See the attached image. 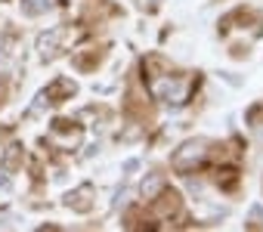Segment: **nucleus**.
<instances>
[{
  "instance_id": "1",
  "label": "nucleus",
  "mask_w": 263,
  "mask_h": 232,
  "mask_svg": "<svg viewBox=\"0 0 263 232\" xmlns=\"http://www.w3.org/2000/svg\"><path fill=\"white\" fill-rule=\"evenodd\" d=\"M53 7V0H25L22 4V13L25 16H37V13H44V10H50Z\"/></svg>"
}]
</instances>
